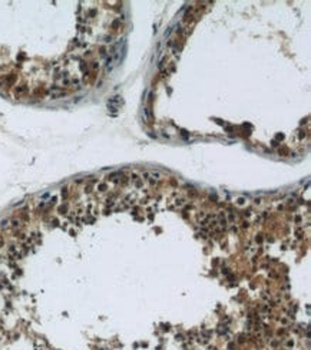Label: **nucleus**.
<instances>
[{
  "label": "nucleus",
  "mask_w": 311,
  "mask_h": 350,
  "mask_svg": "<svg viewBox=\"0 0 311 350\" xmlns=\"http://www.w3.org/2000/svg\"><path fill=\"white\" fill-rule=\"evenodd\" d=\"M14 92H16V95L26 93V92H27V86H25V85H23V86H19V88H16V90H14Z\"/></svg>",
  "instance_id": "f03ea898"
},
{
  "label": "nucleus",
  "mask_w": 311,
  "mask_h": 350,
  "mask_svg": "<svg viewBox=\"0 0 311 350\" xmlns=\"http://www.w3.org/2000/svg\"><path fill=\"white\" fill-rule=\"evenodd\" d=\"M49 95H50V98L57 99V98L66 96V90H63V89H60V88H52V89L49 90Z\"/></svg>",
  "instance_id": "f257e3e1"
},
{
  "label": "nucleus",
  "mask_w": 311,
  "mask_h": 350,
  "mask_svg": "<svg viewBox=\"0 0 311 350\" xmlns=\"http://www.w3.org/2000/svg\"><path fill=\"white\" fill-rule=\"evenodd\" d=\"M105 188H106V185H103V184L99 185V190H100V191H105Z\"/></svg>",
  "instance_id": "7ed1b4c3"
}]
</instances>
